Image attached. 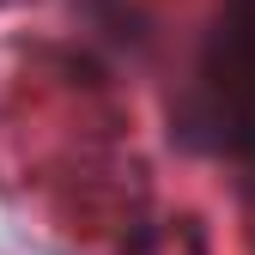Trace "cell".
I'll list each match as a JSON object with an SVG mask.
<instances>
[{"label": "cell", "instance_id": "6da1fadb", "mask_svg": "<svg viewBox=\"0 0 255 255\" xmlns=\"http://www.w3.org/2000/svg\"><path fill=\"white\" fill-rule=\"evenodd\" d=\"M213 122H219V140L231 152L255 158V18H237L213 49Z\"/></svg>", "mask_w": 255, "mask_h": 255}]
</instances>
